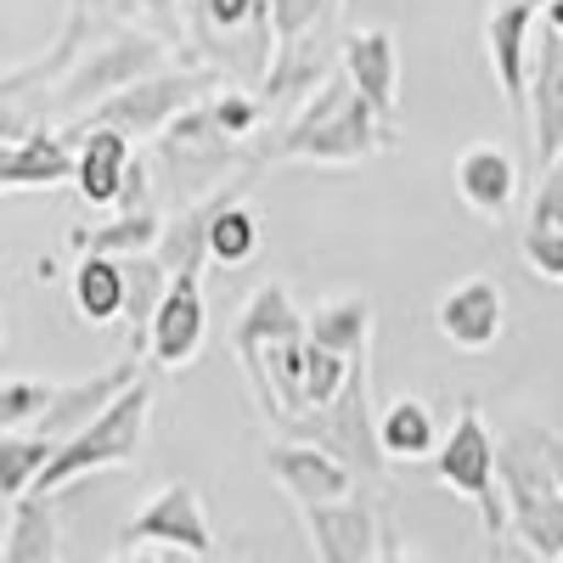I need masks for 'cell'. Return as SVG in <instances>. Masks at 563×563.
<instances>
[{
	"instance_id": "cell-27",
	"label": "cell",
	"mask_w": 563,
	"mask_h": 563,
	"mask_svg": "<svg viewBox=\"0 0 563 563\" xmlns=\"http://www.w3.org/2000/svg\"><path fill=\"white\" fill-rule=\"evenodd\" d=\"M169 265L158 260V254H135V260H124V321L130 327H153V316H158V305L169 299Z\"/></svg>"
},
{
	"instance_id": "cell-38",
	"label": "cell",
	"mask_w": 563,
	"mask_h": 563,
	"mask_svg": "<svg viewBox=\"0 0 563 563\" xmlns=\"http://www.w3.org/2000/svg\"><path fill=\"white\" fill-rule=\"evenodd\" d=\"M130 563H164V558H153V552H130Z\"/></svg>"
},
{
	"instance_id": "cell-21",
	"label": "cell",
	"mask_w": 563,
	"mask_h": 563,
	"mask_svg": "<svg viewBox=\"0 0 563 563\" xmlns=\"http://www.w3.org/2000/svg\"><path fill=\"white\" fill-rule=\"evenodd\" d=\"M378 440H384V456L389 462H434L445 434H440V417L422 395H400L384 406L378 417Z\"/></svg>"
},
{
	"instance_id": "cell-14",
	"label": "cell",
	"mask_w": 563,
	"mask_h": 563,
	"mask_svg": "<svg viewBox=\"0 0 563 563\" xmlns=\"http://www.w3.org/2000/svg\"><path fill=\"white\" fill-rule=\"evenodd\" d=\"M339 68L366 97V108L395 124V113H400V45H395V34L389 29H350L339 40Z\"/></svg>"
},
{
	"instance_id": "cell-37",
	"label": "cell",
	"mask_w": 563,
	"mask_h": 563,
	"mask_svg": "<svg viewBox=\"0 0 563 563\" xmlns=\"http://www.w3.org/2000/svg\"><path fill=\"white\" fill-rule=\"evenodd\" d=\"M541 29H552V34H563V0H552V7L541 12Z\"/></svg>"
},
{
	"instance_id": "cell-4",
	"label": "cell",
	"mask_w": 563,
	"mask_h": 563,
	"mask_svg": "<svg viewBox=\"0 0 563 563\" xmlns=\"http://www.w3.org/2000/svg\"><path fill=\"white\" fill-rule=\"evenodd\" d=\"M147 417H153V384L141 378V384H130L97 422H90V429H79L74 440L57 445V456H52V467L40 474L34 496H63L68 485H79V479H90V474L130 467L135 451H141V440H147Z\"/></svg>"
},
{
	"instance_id": "cell-29",
	"label": "cell",
	"mask_w": 563,
	"mask_h": 563,
	"mask_svg": "<svg viewBox=\"0 0 563 563\" xmlns=\"http://www.w3.org/2000/svg\"><path fill=\"white\" fill-rule=\"evenodd\" d=\"M63 384H45V378H7L0 384V434H34V422L52 411Z\"/></svg>"
},
{
	"instance_id": "cell-5",
	"label": "cell",
	"mask_w": 563,
	"mask_h": 563,
	"mask_svg": "<svg viewBox=\"0 0 563 563\" xmlns=\"http://www.w3.org/2000/svg\"><path fill=\"white\" fill-rule=\"evenodd\" d=\"M288 440L333 451L355 479H384L389 474V456H384V440H378V417H372V366H366V355H355V372H350L344 395L327 411L294 422Z\"/></svg>"
},
{
	"instance_id": "cell-22",
	"label": "cell",
	"mask_w": 563,
	"mask_h": 563,
	"mask_svg": "<svg viewBox=\"0 0 563 563\" xmlns=\"http://www.w3.org/2000/svg\"><path fill=\"white\" fill-rule=\"evenodd\" d=\"M164 214L158 209H141V214H113L108 225H90L74 231V249L79 254H102V260H135V254H158L164 249Z\"/></svg>"
},
{
	"instance_id": "cell-2",
	"label": "cell",
	"mask_w": 563,
	"mask_h": 563,
	"mask_svg": "<svg viewBox=\"0 0 563 563\" xmlns=\"http://www.w3.org/2000/svg\"><path fill=\"white\" fill-rule=\"evenodd\" d=\"M501 490H507V519L541 563L563 558V485L552 474V456L536 422H512L501 434Z\"/></svg>"
},
{
	"instance_id": "cell-18",
	"label": "cell",
	"mask_w": 563,
	"mask_h": 563,
	"mask_svg": "<svg viewBox=\"0 0 563 563\" xmlns=\"http://www.w3.org/2000/svg\"><path fill=\"white\" fill-rule=\"evenodd\" d=\"M530 124H536V164L563 158V34L541 29L536 74H530Z\"/></svg>"
},
{
	"instance_id": "cell-35",
	"label": "cell",
	"mask_w": 563,
	"mask_h": 563,
	"mask_svg": "<svg viewBox=\"0 0 563 563\" xmlns=\"http://www.w3.org/2000/svg\"><path fill=\"white\" fill-rule=\"evenodd\" d=\"M378 563H429V558H417V552H406V547H395V536L384 541V558Z\"/></svg>"
},
{
	"instance_id": "cell-36",
	"label": "cell",
	"mask_w": 563,
	"mask_h": 563,
	"mask_svg": "<svg viewBox=\"0 0 563 563\" xmlns=\"http://www.w3.org/2000/svg\"><path fill=\"white\" fill-rule=\"evenodd\" d=\"M141 7H147L158 23H175V0H141Z\"/></svg>"
},
{
	"instance_id": "cell-20",
	"label": "cell",
	"mask_w": 563,
	"mask_h": 563,
	"mask_svg": "<svg viewBox=\"0 0 563 563\" xmlns=\"http://www.w3.org/2000/svg\"><path fill=\"white\" fill-rule=\"evenodd\" d=\"M339 74V57L327 52V45L310 34V40H294V45H276V63L260 85V102L276 108V102H288V97H316V90Z\"/></svg>"
},
{
	"instance_id": "cell-11",
	"label": "cell",
	"mask_w": 563,
	"mask_h": 563,
	"mask_svg": "<svg viewBox=\"0 0 563 563\" xmlns=\"http://www.w3.org/2000/svg\"><path fill=\"white\" fill-rule=\"evenodd\" d=\"M305 536L316 563H378L384 558V519L366 496L333 501V507H305Z\"/></svg>"
},
{
	"instance_id": "cell-3",
	"label": "cell",
	"mask_w": 563,
	"mask_h": 563,
	"mask_svg": "<svg viewBox=\"0 0 563 563\" xmlns=\"http://www.w3.org/2000/svg\"><path fill=\"white\" fill-rule=\"evenodd\" d=\"M434 479L451 485V496H462L467 507L479 512V530H485V558H501V536L512 530L507 519V490H501V440L490 434V422L479 411V400H462L451 434L434 456Z\"/></svg>"
},
{
	"instance_id": "cell-16",
	"label": "cell",
	"mask_w": 563,
	"mask_h": 563,
	"mask_svg": "<svg viewBox=\"0 0 563 563\" xmlns=\"http://www.w3.org/2000/svg\"><path fill=\"white\" fill-rule=\"evenodd\" d=\"M74 147H79V175H74V192L90 209H119L130 169H135V141L124 130H68Z\"/></svg>"
},
{
	"instance_id": "cell-24",
	"label": "cell",
	"mask_w": 563,
	"mask_h": 563,
	"mask_svg": "<svg viewBox=\"0 0 563 563\" xmlns=\"http://www.w3.org/2000/svg\"><path fill=\"white\" fill-rule=\"evenodd\" d=\"M68 294L79 321L90 327H108L124 316V260H102V254H79L74 276H68Z\"/></svg>"
},
{
	"instance_id": "cell-9",
	"label": "cell",
	"mask_w": 563,
	"mask_h": 563,
	"mask_svg": "<svg viewBox=\"0 0 563 563\" xmlns=\"http://www.w3.org/2000/svg\"><path fill=\"white\" fill-rule=\"evenodd\" d=\"M119 541L124 547H175L186 558H214V530H209V512H203V496L198 485L186 479H169L135 519L119 525Z\"/></svg>"
},
{
	"instance_id": "cell-39",
	"label": "cell",
	"mask_w": 563,
	"mask_h": 563,
	"mask_svg": "<svg viewBox=\"0 0 563 563\" xmlns=\"http://www.w3.org/2000/svg\"><path fill=\"white\" fill-rule=\"evenodd\" d=\"M530 7H541V12H547V7H552V0H530Z\"/></svg>"
},
{
	"instance_id": "cell-26",
	"label": "cell",
	"mask_w": 563,
	"mask_h": 563,
	"mask_svg": "<svg viewBox=\"0 0 563 563\" xmlns=\"http://www.w3.org/2000/svg\"><path fill=\"white\" fill-rule=\"evenodd\" d=\"M52 456H57V445L45 434H0V485H7V496L12 501L34 496V485H40L45 467H52Z\"/></svg>"
},
{
	"instance_id": "cell-25",
	"label": "cell",
	"mask_w": 563,
	"mask_h": 563,
	"mask_svg": "<svg viewBox=\"0 0 563 563\" xmlns=\"http://www.w3.org/2000/svg\"><path fill=\"white\" fill-rule=\"evenodd\" d=\"M0 563H57V507H52V496L12 501V525H7Z\"/></svg>"
},
{
	"instance_id": "cell-10",
	"label": "cell",
	"mask_w": 563,
	"mask_h": 563,
	"mask_svg": "<svg viewBox=\"0 0 563 563\" xmlns=\"http://www.w3.org/2000/svg\"><path fill=\"white\" fill-rule=\"evenodd\" d=\"M265 474L282 485V496H288L299 512L305 507H333V501H350L355 496V474L321 445H299V440H276L265 451Z\"/></svg>"
},
{
	"instance_id": "cell-13",
	"label": "cell",
	"mask_w": 563,
	"mask_h": 563,
	"mask_svg": "<svg viewBox=\"0 0 563 563\" xmlns=\"http://www.w3.org/2000/svg\"><path fill=\"white\" fill-rule=\"evenodd\" d=\"M209 339V305H203V276H175L169 282V299L158 305L153 327H147V350L158 366L180 372L203 355Z\"/></svg>"
},
{
	"instance_id": "cell-1",
	"label": "cell",
	"mask_w": 563,
	"mask_h": 563,
	"mask_svg": "<svg viewBox=\"0 0 563 563\" xmlns=\"http://www.w3.org/2000/svg\"><path fill=\"white\" fill-rule=\"evenodd\" d=\"M395 147V124L366 108V97L339 68L316 97L260 147V164H366Z\"/></svg>"
},
{
	"instance_id": "cell-15",
	"label": "cell",
	"mask_w": 563,
	"mask_h": 563,
	"mask_svg": "<svg viewBox=\"0 0 563 563\" xmlns=\"http://www.w3.org/2000/svg\"><path fill=\"white\" fill-rule=\"evenodd\" d=\"M74 175H79V147L74 135H57V130H23L0 153V186L7 192H52V186Z\"/></svg>"
},
{
	"instance_id": "cell-33",
	"label": "cell",
	"mask_w": 563,
	"mask_h": 563,
	"mask_svg": "<svg viewBox=\"0 0 563 563\" xmlns=\"http://www.w3.org/2000/svg\"><path fill=\"white\" fill-rule=\"evenodd\" d=\"M519 254L541 282H563V231H525Z\"/></svg>"
},
{
	"instance_id": "cell-7",
	"label": "cell",
	"mask_w": 563,
	"mask_h": 563,
	"mask_svg": "<svg viewBox=\"0 0 563 563\" xmlns=\"http://www.w3.org/2000/svg\"><path fill=\"white\" fill-rule=\"evenodd\" d=\"M164 63H169L164 34H153V29H119L102 45H90V52L57 79V108H68V113L85 108L90 113V108H102L108 97H119V90L164 74Z\"/></svg>"
},
{
	"instance_id": "cell-32",
	"label": "cell",
	"mask_w": 563,
	"mask_h": 563,
	"mask_svg": "<svg viewBox=\"0 0 563 563\" xmlns=\"http://www.w3.org/2000/svg\"><path fill=\"white\" fill-rule=\"evenodd\" d=\"M530 231H563V158H552L530 198Z\"/></svg>"
},
{
	"instance_id": "cell-12",
	"label": "cell",
	"mask_w": 563,
	"mask_h": 563,
	"mask_svg": "<svg viewBox=\"0 0 563 563\" xmlns=\"http://www.w3.org/2000/svg\"><path fill=\"white\" fill-rule=\"evenodd\" d=\"M434 327L440 339L462 355H485L501 333H507V294L496 288L490 276H467L456 288L440 294L434 305Z\"/></svg>"
},
{
	"instance_id": "cell-30",
	"label": "cell",
	"mask_w": 563,
	"mask_h": 563,
	"mask_svg": "<svg viewBox=\"0 0 563 563\" xmlns=\"http://www.w3.org/2000/svg\"><path fill=\"white\" fill-rule=\"evenodd\" d=\"M339 12V0H271V29H276V45H294V40H310L327 18Z\"/></svg>"
},
{
	"instance_id": "cell-40",
	"label": "cell",
	"mask_w": 563,
	"mask_h": 563,
	"mask_svg": "<svg viewBox=\"0 0 563 563\" xmlns=\"http://www.w3.org/2000/svg\"><path fill=\"white\" fill-rule=\"evenodd\" d=\"M558 563H563V558H558Z\"/></svg>"
},
{
	"instance_id": "cell-6",
	"label": "cell",
	"mask_w": 563,
	"mask_h": 563,
	"mask_svg": "<svg viewBox=\"0 0 563 563\" xmlns=\"http://www.w3.org/2000/svg\"><path fill=\"white\" fill-rule=\"evenodd\" d=\"M214 85H220V74H209L203 63H192V68H164V74H153V79L119 90V97H108L102 108L79 113L74 130H124L130 141H135V135H164L180 113H192L198 102H209Z\"/></svg>"
},
{
	"instance_id": "cell-17",
	"label": "cell",
	"mask_w": 563,
	"mask_h": 563,
	"mask_svg": "<svg viewBox=\"0 0 563 563\" xmlns=\"http://www.w3.org/2000/svg\"><path fill=\"white\" fill-rule=\"evenodd\" d=\"M451 180H456V198L479 220H501L512 209V198H519V164H512V153L496 147V141L462 147L456 164H451Z\"/></svg>"
},
{
	"instance_id": "cell-19",
	"label": "cell",
	"mask_w": 563,
	"mask_h": 563,
	"mask_svg": "<svg viewBox=\"0 0 563 563\" xmlns=\"http://www.w3.org/2000/svg\"><path fill=\"white\" fill-rule=\"evenodd\" d=\"M305 333H310V310H299L282 282H260L238 316V327H231V350L243 355V350H265L282 339H305Z\"/></svg>"
},
{
	"instance_id": "cell-23",
	"label": "cell",
	"mask_w": 563,
	"mask_h": 563,
	"mask_svg": "<svg viewBox=\"0 0 563 563\" xmlns=\"http://www.w3.org/2000/svg\"><path fill=\"white\" fill-rule=\"evenodd\" d=\"M310 344L333 350V355H366L372 344V299L366 294H333L310 310Z\"/></svg>"
},
{
	"instance_id": "cell-34",
	"label": "cell",
	"mask_w": 563,
	"mask_h": 563,
	"mask_svg": "<svg viewBox=\"0 0 563 563\" xmlns=\"http://www.w3.org/2000/svg\"><path fill=\"white\" fill-rule=\"evenodd\" d=\"M541 440H547V456H552V474H558V485H563V440H558L552 429H541Z\"/></svg>"
},
{
	"instance_id": "cell-28",
	"label": "cell",
	"mask_w": 563,
	"mask_h": 563,
	"mask_svg": "<svg viewBox=\"0 0 563 563\" xmlns=\"http://www.w3.org/2000/svg\"><path fill=\"white\" fill-rule=\"evenodd\" d=\"M254 254H260V220H254V209H249L243 198H231V203L220 209L214 231H209V260H220V265H249Z\"/></svg>"
},
{
	"instance_id": "cell-8",
	"label": "cell",
	"mask_w": 563,
	"mask_h": 563,
	"mask_svg": "<svg viewBox=\"0 0 563 563\" xmlns=\"http://www.w3.org/2000/svg\"><path fill=\"white\" fill-rule=\"evenodd\" d=\"M536 23L541 7L530 0H496L485 18V57L496 74V90L512 119H530V74H536Z\"/></svg>"
},
{
	"instance_id": "cell-31",
	"label": "cell",
	"mask_w": 563,
	"mask_h": 563,
	"mask_svg": "<svg viewBox=\"0 0 563 563\" xmlns=\"http://www.w3.org/2000/svg\"><path fill=\"white\" fill-rule=\"evenodd\" d=\"M209 113H214L220 135L231 141V147H238V141H249V135L260 130L265 102H260V97H249V90H214V97H209Z\"/></svg>"
}]
</instances>
